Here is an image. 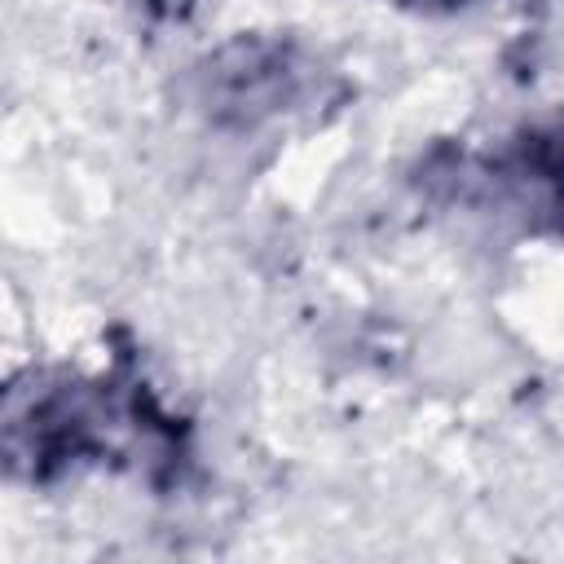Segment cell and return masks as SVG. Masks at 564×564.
Wrapping results in <instances>:
<instances>
[{
	"label": "cell",
	"instance_id": "cell-1",
	"mask_svg": "<svg viewBox=\"0 0 564 564\" xmlns=\"http://www.w3.org/2000/svg\"><path fill=\"white\" fill-rule=\"evenodd\" d=\"M330 75L291 40H234L198 70V101L225 128H269L326 101Z\"/></svg>",
	"mask_w": 564,
	"mask_h": 564
},
{
	"label": "cell",
	"instance_id": "cell-2",
	"mask_svg": "<svg viewBox=\"0 0 564 564\" xmlns=\"http://www.w3.org/2000/svg\"><path fill=\"white\" fill-rule=\"evenodd\" d=\"M141 4H159V0H141Z\"/></svg>",
	"mask_w": 564,
	"mask_h": 564
}]
</instances>
